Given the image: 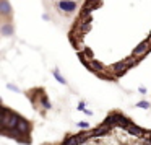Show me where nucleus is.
<instances>
[{
    "label": "nucleus",
    "mask_w": 151,
    "mask_h": 145,
    "mask_svg": "<svg viewBox=\"0 0 151 145\" xmlns=\"http://www.w3.org/2000/svg\"><path fill=\"white\" fill-rule=\"evenodd\" d=\"M111 116V119H112V122H114L117 127H124V129H127L128 127V124H130L132 121H128L127 117H125L122 112H112V114H109Z\"/></svg>",
    "instance_id": "1"
},
{
    "label": "nucleus",
    "mask_w": 151,
    "mask_h": 145,
    "mask_svg": "<svg viewBox=\"0 0 151 145\" xmlns=\"http://www.w3.org/2000/svg\"><path fill=\"white\" fill-rule=\"evenodd\" d=\"M15 129H17V130L20 132L21 135H24V137H29V132H31V124H29V121L20 117V121H18V124L15 125Z\"/></svg>",
    "instance_id": "2"
},
{
    "label": "nucleus",
    "mask_w": 151,
    "mask_h": 145,
    "mask_svg": "<svg viewBox=\"0 0 151 145\" xmlns=\"http://www.w3.org/2000/svg\"><path fill=\"white\" fill-rule=\"evenodd\" d=\"M150 51H151L150 41H148V39H146V41H141V43L133 49V56H135V57H143L145 54H148Z\"/></svg>",
    "instance_id": "3"
},
{
    "label": "nucleus",
    "mask_w": 151,
    "mask_h": 145,
    "mask_svg": "<svg viewBox=\"0 0 151 145\" xmlns=\"http://www.w3.org/2000/svg\"><path fill=\"white\" fill-rule=\"evenodd\" d=\"M59 8L63 12H67V13H72V12L76 10V2H73V0H60Z\"/></svg>",
    "instance_id": "4"
},
{
    "label": "nucleus",
    "mask_w": 151,
    "mask_h": 145,
    "mask_svg": "<svg viewBox=\"0 0 151 145\" xmlns=\"http://www.w3.org/2000/svg\"><path fill=\"white\" fill-rule=\"evenodd\" d=\"M85 65L88 67L89 70H91V72H94V73H98V72H102V70H104V65H102L101 62H98V60H86L85 62Z\"/></svg>",
    "instance_id": "5"
},
{
    "label": "nucleus",
    "mask_w": 151,
    "mask_h": 145,
    "mask_svg": "<svg viewBox=\"0 0 151 145\" xmlns=\"http://www.w3.org/2000/svg\"><path fill=\"white\" fill-rule=\"evenodd\" d=\"M125 130L127 132H130L132 135H137V137H143V134H145V130L141 127H138V125H135L133 122H130V124H128V127L125 129Z\"/></svg>",
    "instance_id": "6"
},
{
    "label": "nucleus",
    "mask_w": 151,
    "mask_h": 145,
    "mask_svg": "<svg viewBox=\"0 0 151 145\" xmlns=\"http://www.w3.org/2000/svg\"><path fill=\"white\" fill-rule=\"evenodd\" d=\"M0 12H2V15H10L12 13V7H10V2L8 0H2L0 2Z\"/></svg>",
    "instance_id": "7"
},
{
    "label": "nucleus",
    "mask_w": 151,
    "mask_h": 145,
    "mask_svg": "<svg viewBox=\"0 0 151 145\" xmlns=\"http://www.w3.org/2000/svg\"><path fill=\"white\" fill-rule=\"evenodd\" d=\"M0 31H2L4 36H13V25L12 23H4L2 28H0Z\"/></svg>",
    "instance_id": "8"
},
{
    "label": "nucleus",
    "mask_w": 151,
    "mask_h": 145,
    "mask_svg": "<svg viewBox=\"0 0 151 145\" xmlns=\"http://www.w3.org/2000/svg\"><path fill=\"white\" fill-rule=\"evenodd\" d=\"M41 104H42L44 109H50V108H52V104L49 103V98L46 96V93H44V91L41 93Z\"/></svg>",
    "instance_id": "9"
},
{
    "label": "nucleus",
    "mask_w": 151,
    "mask_h": 145,
    "mask_svg": "<svg viewBox=\"0 0 151 145\" xmlns=\"http://www.w3.org/2000/svg\"><path fill=\"white\" fill-rule=\"evenodd\" d=\"M52 73H54V77H55V80H57L59 83H62V85H67V80L62 77V73L59 72V69H54V72H52Z\"/></svg>",
    "instance_id": "10"
},
{
    "label": "nucleus",
    "mask_w": 151,
    "mask_h": 145,
    "mask_svg": "<svg viewBox=\"0 0 151 145\" xmlns=\"http://www.w3.org/2000/svg\"><path fill=\"white\" fill-rule=\"evenodd\" d=\"M107 130H109V129L106 127L104 124H101V125H99L98 129H94V130H93V132H94V137H99V135H104V134H106V132H107Z\"/></svg>",
    "instance_id": "11"
},
{
    "label": "nucleus",
    "mask_w": 151,
    "mask_h": 145,
    "mask_svg": "<svg viewBox=\"0 0 151 145\" xmlns=\"http://www.w3.org/2000/svg\"><path fill=\"white\" fill-rule=\"evenodd\" d=\"M81 52H83V56H85L88 60H91L93 57H94V52H93V51L89 49V47H83V49H81Z\"/></svg>",
    "instance_id": "12"
},
{
    "label": "nucleus",
    "mask_w": 151,
    "mask_h": 145,
    "mask_svg": "<svg viewBox=\"0 0 151 145\" xmlns=\"http://www.w3.org/2000/svg\"><path fill=\"white\" fill-rule=\"evenodd\" d=\"M137 108L148 109V108H150V103H148V101H140V103H137Z\"/></svg>",
    "instance_id": "13"
},
{
    "label": "nucleus",
    "mask_w": 151,
    "mask_h": 145,
    "mask_svg": "<svg viewBox=\"0 0 151 145\" xmlns=\"http://www.w3.org/2000/svg\"><path fill=\"white\" fill-rule=\"evenodd\" d=\"M78 127H81V129H85V130H86V129L89 127V124H88V122H85V121H80L78 122Z\"/></svg>",
    "instance_id": "14"
},
{
    "label": "nucleus",
    "mask_w": 151,
    "mask_h": 145,
    "mask_svg": "<svg viewBox=\"0 0 151 145\" xmlns=\"http://www.w3.org/2000/svg\"><path fill=\"white\" fill-rule=\"evenodd\" d=\"M85 109H86V106H85V101L78 103V111H85Z\"/></svg>",
    "instance_id": "15"
},
{
    "label": "nucleus",
    "mask_w": 151,
    "mask_h": 145,
    "mask_svg": "<svg viewBox=\"0 0 151 145\" xmlns=\"http://www.w3.org/2000/svg\"><path fill=\"white\" fill-rule=\"evenodd\" d=\"M8 88L10 90H13V91H17V93H20V88H17L15 85H12V83H8Z\"/></svg>",
    "instance_id": "16"
},
{
    "label": "nucleus",
    "mask_w": 151,
    "mask_h": 145,
    "mask_svg": "<svg viewBox=\"0 0 151 145\" xmlns=\"http://www.w3.org/2000/svg\"><path fill=\"white\" fill-rule=\"evenodd\" d=\"M138 91H140V93H146V88H145V86H140V88H138Z\"/></svg>",
    "instance_id": "17"
},
{
    "label": "nucleus",
    "mask_w": 151,
    "mask_h": 145,
    "mask_svg": "<svg viewBox=\"0 0 151 145\" xmlns=\"http://www.w3.org/2000/svg\"><path fill=\"white\" fill-rule=\"evenodd\" d=\"M83 112H85L86 116H91V114H93V111H89V109H85V111H83Z\"/></svg>",
    "instance_id": "18"
}]
</instances>
